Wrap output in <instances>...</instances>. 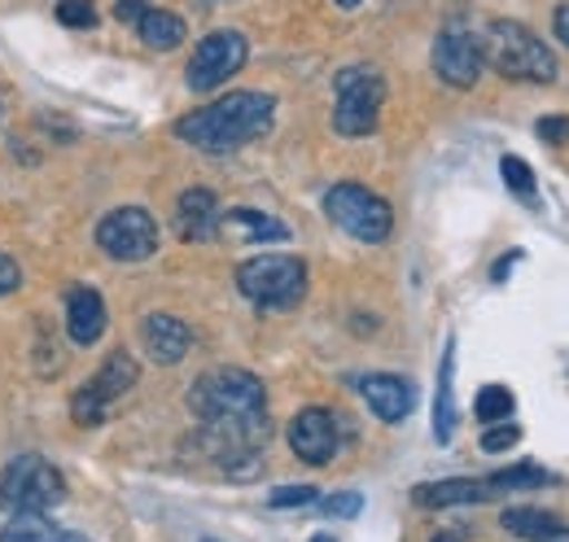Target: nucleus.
<instances>
[{"instance_id": "nucleus-9", "label": "nucleus", "mask_w": 569, "mask_h": 542, "mask_svg": "<svg viewBox=\"0 0 569 542\" xmlns=\"http://www.w3.org/2000/svg\"><path fill=\"white\" fill-rule=\"evenodd\" d=\"M137 377H141L137 359H132L128 350H114V354L101 363V372H97V377L71 399V415L79 420V424H101L106 411H110V403L123 399V394L137 385Z\"/></svg>"}, {"instance_id": "nucleus-21", "label": "nucleus", "mask_w": 569, "mask_h": 542, "mask_svg": "<svg viewBox=\"0 0 569 542\" xmlns=\"http://www.w3.org/2000/svg\"><path fill=\"white\" fill-rule=\"evenodd\" d=\"M0 542H88L67 525H53L44 512H13L9 525L0 530Z\"/></svg>"}, {"instance_id": "nucleus-1", "label": "nucleus", "mask_w": 569, "mask_h": 542, "mask_svg": "<svg viewBox=\"0 0 569 542\" xmlns=\"http://www.w3.org/2000/svg\"><path fill=\"white\" fill-rule=\"evenodd\" d=\"M189 406L202 420V433L219 460L259 451V442L272 429L268 424V390L246 368H214L207 377H198L189 390Z\"/></svg>"}, {"instance_id": "nucleus-8", "label": "nucleus", "mask_w": 569, "mask_h": 542, "mask_svg": "<svg viewBox=\"0 0 569 542\" xmlns=\"http://www.w3.org/2000/svg\"><path fill=\"white\" fill-rule=\"evenodd\" d=\"M97 245L114 263H144L158 250V223L144 205H119L97 223Z\"/></svg>"}, {"instance_id": "nucleus-19", "label": "nucleus", "mask_w": 569, "mask_h": 542, "mask_svg": "<svg viewBox=\"0 0 569 542\" xmlns=\"http://www.w3.org/2000/svg\"><path fill=\"white\" fill-rule=\"evenodd\" d=\"M499 525L526 542H569V525L557 521L552 512H543V508H508Z\"/></svg>"}, {"instance_id": "nucleus-24", "label": "nucleus", "mask_w": 569, "mask_h": 542, "mask_svg": "<svg viewBox=\"0 0 569 542\" xmlns=\"http://www.w3.org/2000/svg\"><path fill=\"white\" fill-rule=\"evenodd\" d=\"M499 175H503V184L521 198L526 205H539V184H535V171H530V162H521L517 153H508L503 162H499Z\"/></svg>"}, {"instance_id": "nucleus-5", "label": "nucleus", "mask_w": 569, "mask_h": 542, "mask_svg": "<svg viewBox=\"0 0 569 542\" xmlns=\"http://www.w3.org/2000/svg\"><path fill=\"white\" fill-rule=\"evenodd\" d=\"M325 214H329L347 237H356L363 245H381V241L390 237V228H395L390 202L377 198V193L363 189V184H333V189L325 193Z\"/></svg>"}, {"instance_id": "nucleus-33", "label": "nucleus", "mask_w": 569, "mask_h": 542, "mask_svg": "<svg viewBox=\"0 0 569 542\" xmlns=\"http://www.w3.org/2000/svg\"><path fill=\"white\" fill-rule=\"evenodd\" d=\"M517 263H521V250H512V254H503V259H499V263H496V271H491V280H496V284H503V280H508V271L517 268Z\"/></svg>"}, {"instance_id": "nucleus-15", "label": "nucleus", "mask_w": 569, "mask_h": 542, "mask_svg": "<svg viewBox=\"0 0 569 542\" xmlns=\"http://www.w3.org/2000/svg\"><path fill=\"white\" fill-rule=\"evenodd\" d=\"M141 341L144 350H149V359L153 363H180L189 350H193V333H189V324L184 320H176V315H167V311H153V315H144L141 324Z\"/></svg>"}, {"instance_id": "nucleus-31", "label": "nucleus", "mask_w": 569, "mask_h": 542, "mask_svg": "<svg viewBox=\"0 0 569 542\" xmlns=\"http://www.w3.org/2000/svg\"><path fill=\"white\" fill-rule=\"evenodd\" d=\"M18 284H22V271H18V263L0 254V293H13Z\"/></svg>"}, {"instance_id": "nucleus-23", "label": "nucleus", "mask_w": 569, "mask_h": 542, "mask_svg": "<svg viewBox=\"0 0 569 542\" xmlns=\"http://www.w3.org/2000/svg\"><path fill=\"white\" fill-rule=\"evenodd\" d=\"M491 481V490L499 494H508V490H539V485H552L557 476L548 473V469H535V464H512V469H499V473L487 476Z\"/></svg>"}, {"instance_id": "nucleus-11", "label": "nucleus", "mask_w": 569, "mask_h": 542, "mask_svg": "<svg viewBox=\"0 0 569 542\" xmlns=\"http://www.w3.org/2000/svg\"><path fill=\"white\" fill-rule=\"evenodd\" d=\"M487 53H482V36L469 31L465 22H447L433 40V70L442 83L451 88H473L482 79Z\"/></svg>"}, {"instance_id": "nucleus-30", "label": "nucleus", "mask_w": 569, "mask_h": 542, "mask_svg": "<svg viewBox=\"0 0 569 542\" xmlns=\"http://www.w3.org/2000/svg\"><path fill=\"white\" fill-rule=\"evenodd\" d=\"M535 132H539V140H548V144H566L569 119H552V114H548V119H539V128H535Z\"/></svg>"}, {"instance_id": "nucleus-4", "label": "nucleus", "mask_w": 569, "mask_h": 542, "mask_svg": "<svg viewBox=\"0 0 569 542\" xmlns=\"http://www.w3.org/2000/svg\"><path fill=\"white\" fill-rule=\"evenodd\" d=\"M237 289H241V298H250V302L263 307V311L298 307L302 293H307V263L293 259V254H259V259H246V263L237 268Z\"/></svg>"}, {"instance_id": "nucleus-13", "label": "nucleus", "mask_w": 569, "mask_h": 542, "mask_svg": "<svg viewBox=\"0 0 569 542\" xmlns=\"http://www.w3.org/2000/svg\"><path fill=\"white\" fill-rule=\"evenodd\" d=\"M356 390L363 394V403L372 406V415L386 420V424L408 420L412 406H417L412 381H408V377H395V372H368V377H359L356 381Z\"/></svg>"}, {"instance_id": "nucleus-22", "label": "nucleus", "mask_w": 569, "mask_h": 542, "mask_svg": "<svg viewBox=\"0 0 569 542\" xmlns=\"http://www.w3.org/2000/svg\"><path fill=\"white\" fill-rule=\"evenodd\" d=\"M137 36L144 40V49H158V53H171V49H180L184 44V18H176L171 9H144L141 18H137Z\"/></svg>"}, {"instance_id": "nucleus-20", "label": "nucleus", "mask_w": 569, "mask_h": 542, "mask_svg": "<svg viewBox=\"0 0 569 542\" xmlns=\"http://www.w3.org/2000/svg\"><path fill=\"white\" fill-rule=\"evenodd\" d=\"M219 232H237V237L250 241V245H259V241H284V237H289V228H284L281 219H272V214H263V210H254V205H232V210H223Z\"/></svg>"}, {"instance_id": "nucleus-7", "label": "nucleus", "mask_w": 569, "mask_h": 542, "mask_svg": "<svg viewBox=\"0 0 569 542\" xmlns=\"http://www.w3.org/2000/svg\"><path fill=\"white\" fill-rule=\"evenodd\" d=\"M62 499H67V476L44 455H18L0 476V503H9L13 512H44Z\"/></svg>"}, {"instance_id": "nucleus-18", "label": "nucleus", "mask_w": 569, "mask_h": 542, "mask_svg": "<svg viewBox=\"0 0 569 542\" xmlns=\"http://www.w3.org/2000/svg\"><path fill=\"white\" fill-rule=\"evenodd\" d=\"M456 433V338L447 341L438 363V394H433V442H451Z\"/></svg>"}, {"instance_id": "nucleus-36", "label": "nucleus", "mask_w": 569, "mask_h": 542, "mask_svg": "<svg viewBox=\"0 0 569 542\" xmlns=\"http://www.w3.org/2000/svg\"><path fill=\"white\" fill-rule=\"evenodd\" d=\"M338 4H342V9H356L359 0H338Z\"/></svg>"}, {"instance_id": "nucleus-27", "label": "nucleus", "mask_w": 569, "mask_h": 542, "mask_svg": "<svg viewBox=\"0 0 569 542\" xmlns=\"http://www.w3.org/2000/svg\"><path fill=\"white\" fill-rule=\"evenodd\" d=\"M58 22L62 27H97V9H92V0H62L58 4Z\"/></svg>"}, {"instance_id": "nucleus-3", "label": "nucleus", "mask_w": 569, "mask_h": 542, "mask_svg": "<svg viewBox=\"0 0 569 542\" xmlns=\"http://www.w3.org/2000/svg\"><path fill=\"white\" fill-rule=\"evenodd\" d=\"M482 53L503 79H526V83H552L557 79V53L521 22L496 18L482 36Z\"/></svg>"}, {"instance_id": "nucleus-28", "label": "nucleus", "mask_w": 569, "mask_h": 542, "mask_svg": "<svg viewBox=\"0 0 569 542\" xmlns=\"http://www.w3.org/2000/svg\"><path fill=\"white\" fill-rule=\"evenodd\" d=\"M316 499H320L316 485H281V490L268 494L272 508H307V503H316Z\"/></svg>"}, {"instance_id": "nucleus-12", "label": "nucleus", "mask_w": 569, "mask_h": 542, "mask_svg": "<svg viewBox=\"0 0 569 542\" xmlns=\"http://www.w3.org/2000/svg\"><path fill=\"white\" fill-rule=\"evenodd\" d=\"M289 446L302 464H329L342 451V415L329 406H307L289 420Z\"/></svg>"}, {"instance_id": "nucleus-2", "label": "nucleus", "mask_w": 569, "mask_h": 542, "mask_svg": "<svg viewBox=\"0 0 569 542\" xmlns=\"http://www.w3.org/2000/svg\"><path fill=\"white\" fill-rule=\"evenodd\" d=\"M272 119H277V101L268 92H228L211 106L184 114L176 123V136L207 153H232V149L259 140L272 128Z\"/></svg>"}, {"instance_id": "nucleus-25", "label": "nucleus", "mask_w": 569, "mask_h": 542, "mask_svg": "<svg viewBox=\"0 0 569 542\" xmlns=\"http://www.w3.org/2000/svg\"><path fill=\"white\" fill-rule=\"evenodd\" d=\"M512 406H517V399H512L508 385H487V390L478 394L473 411H478L482 424H499V420H512Z\"/></svg>"}, {"instance_id": "nucleus-35", "label": "nucleus", "mask_w": 569, "mask_h": 542, "mask_svg": "<svg viewBox=\"0 0 569 542\" xmlns=\"http://www.w3.org/2000/svg\"><path fill=\"white\" fill-rule=\"evenodd\" d=\"M433 542H465V534H438Z\"/></svg>"}, {"instance_id": "nucleus-16", "label": "nucleus", "mask_w": 569, "mask_h": 542, "mask_svg": "<svg viewBox=\"0 0 569 542\" xmlns=\"http://www.w3.org/2000/svg\"><path fill=\"white\" fill-rule=\"evenodd\" d=\"M421 508H460V503H491L496 490L487 476H451V481H426L412 490Z\"/></svg>"}, {"instance_id": "nucleus-10", "label": "nucleus", "mask_w": 569, "mask_h": 542, "mask_svg": "<svg viewBox=\"0 0 569 542\" xmlns=\"http://www.w3.org/2000/svg\"><path fill=\"white\" fill-rule=\"evenodd\" d=\"M246 58H250V44H246L241 31H211V36L193 49L184 79H189L193 92H214V88H223L237 70L246 67Z\"/></svg>"}, {"instance_id": "nucleus-6", "label": "nucleus", "mask_w": 569, "mask_h": 542, "mask_svg": "<svg viewBox=\"0 0 569 542\" xmlns=\"http://www.w3.org/2000/svg\"><path fill=\"white\" fill-rule=\"evenodd\" d=\"M338 88V106H333V128L338 136H368L381 123V106H386V79L372 67H347L333 79Z\"/></svg>"}, {"instance_id": "nucleus-17", "label": "nucleus", "mask_w": 569, "mask_h": 542, "mask_svg": "<svg viewBox=\"0 0 569 542\" xmlns=\"http://www.w3.org/2000/svg\"><path fill=\"white\" fill-rule=\"evenodd\" d=\"M67 333L74 345H92L106 333V302L97 289H71L67 293Z\"/></svg>"}, {"instance_id": "nucleus-32", "label": "nucleus", "mask_w": 569, "mask_h": 542, "mask_svg": "<svg viewBox=\"0 0 569 542\" xmlns=\"http://www.w3.org/2000/svg\"><path fill=\"white\" fill-rule=\"evenodd\" d=\"M144 9H149V0H114V18L119 22H137Z\"/></svg>"}, {"instance_id": "nucleus-37", "label": "nucleus", "mask_w": 569, "mask_h": 542, "mask_svg": "<svg viewBox=\"0 0 569 542\" xmlns=\"http://www.w3.org/2000/svg\"><path fill=\"white\" fill-rule=\"evenodd\" d=\"M311 542H333V539H329V534H316V539H311Z\"/></svg>"}, {"instance_id": "nucleus-29", "label": "nucleus", "mask_w": 569, "mask_h": 542, "mask_svg": "<svg viewBox=\"0 0 569 542\" xmlns=\"http://www.w3.org/2000/svg\"><path fill=\"white\" fill-rule=\"evenodd\" d=\"M325 512H329V516H359V512H363V499H359L356 490L333 494V499H325Z\"/></svg>"}, {"instance_id": "nucleus-34", "label": "nucleus", "mask_w": 569, "mask_h": 542, "mask_svg": "<svg viewBox=\"0 0 569 542\" xmlns=\"http://www.w3.org/2000/svg\"><path fill=\"white\" fill-rule=\"evenodd\" d=\"M552 27H557V40L569 49V4H561V9L552 13Z\"/></svg>"}, {"instance_id": "nucleus-14", "label": "nucleus", "mask_w": 569, "mask_h": 542, "mask_svg": "<svg viewBox=\"0 0 569 542\" xmlns=\"http://www.w3.org/2000/svg\"><path fill=\"white\" fill-rule=\"evenodd\" d=\"M219 219H223V210H219V198H214L211 189H184L180 193V202H176V232L184 241H193V245L214 241L219 237Z\"/></svg>"}, {"instance_id": "nucleus-26", "label": "nucleus", "mask_w": 569, "mask_h": 542, "mask_svg": "<svg viewBox=\"0 0 569 542\" xmlns=\"http://www.w3.org/2000/svg\"><path fill=\"white\" fill-rule=\"evenodd\" d=\"M521 442V424H512V420H499V424H487V433H482V451H508V446H517Z\"/></svg>"}]
</instances>
